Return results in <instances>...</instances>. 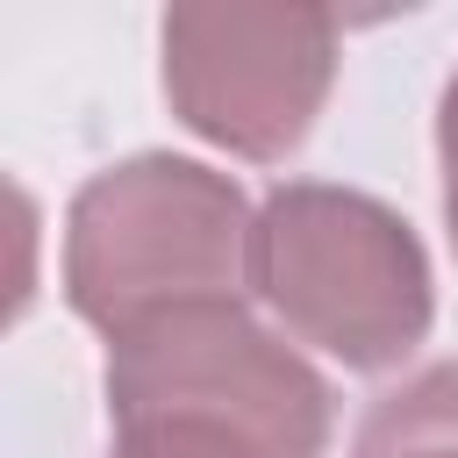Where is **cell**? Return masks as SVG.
I'll list each match as a JSON object with an SVG mask.
<instances>
[{
  "instance_id": "cell-1",
  "label": "cell",
  "mask_w": 458,
  "mask_h": 458,
  "mask_svg": "<svg viewBox=\"0 0 458 458\" xmlns=\"http://www.w3.org/2000/svg\"><path fill=\"white\" fill-rule=\"evenodd\" d=\"M258 208L200 157L143 150L93 172L64 215V301L107 344L208 301H243Z\"/></svg>"
},
{
  "instance_id": "cell-2",
  "label": "cell",
  "mask_w": 458,
  "mask_h": 458,
  "mask_svg": "<svg viewBox=\"0 0 458 458\" xmlns=\"http://www.w3.org/2000/svg\"><path fill=\"white\" fill-rule=\"evenodd\" d=\"M250 293L344 372L401 365L437 322V279L422 236L372 193L329 179H286L258 208Z\"/></svg>"
},
{
  "instance_id": "cell-3",
  "label": "cell",
  "mask_w": 458,
  "mask_h": 458,
  "mask_svg": "<svg viewBox=\"0 0 458 458\" xmlns=\"http://www.w3.org/2000/svg\"><path fill=\"white\" fill-rule=\"evenodd\" d=\"M114 429H215L265 458H322L336 429L329 379L279 344L243 301L172 308L107 344Z\"/></svg>"
},
{
  "instance_id": "cell-4",
  "label": "cell",
  "mask_w": 458,
  "mask_h": 458,
  "mask_svg": "<svg viewBox=\"0 0 458 458\" xmlns=\"http://www.w3.org/2000/svg\"><path fill=\"white\" fill-rule=\"evenodd\" d=\"M336 86L329 7H172L165 14V100L172 114L250 165H279L308 143Z\"/></svg>"
},
{
  "instance_id": "cell-5",
  "label": "cell",
  "mask_w": 458,
  "mask_h": 458,
  "mask_svg": "<svg viewBox=\"0 0 458 458\" xmlns=\"http://www.w3.org/2000/svg\"><path fill=\"white\" fill-rule=\"evenodd\" d=\"M351 458H458V358L386 386L365 408Z\"/></svg>"
},
{
  "instance_id": "cell-6",
  "label": "cell",
  "mask_w": 458,
  "mask_h": 458,
  "mask_svg": "<svg viewBox=\"0 0 458 458\" xmlns=\"http://www.w3.org/2000/svg\"><path fill=\"white\" fill-rule=\"evenodd\" d=\"M107 458H265L236 437H215V429H179V422H157V429H114Z\"/></svg>"
},
{
  "instance_id": "cell-7",
  "label": "cell",
  "mask_w": 458,
  "mask_h": 458,
  "mask_svg": "<svg viewBox=\"0 0 458 458\" xmlns=\"http://www.w3.org/2000/svg\"><path fill=\"white\" fill-rule=\"evenodd\" d=\"M437 165H444V222H451V243H458V72H451L444 107H437Z\"/></svg>"
}]
</instances>
